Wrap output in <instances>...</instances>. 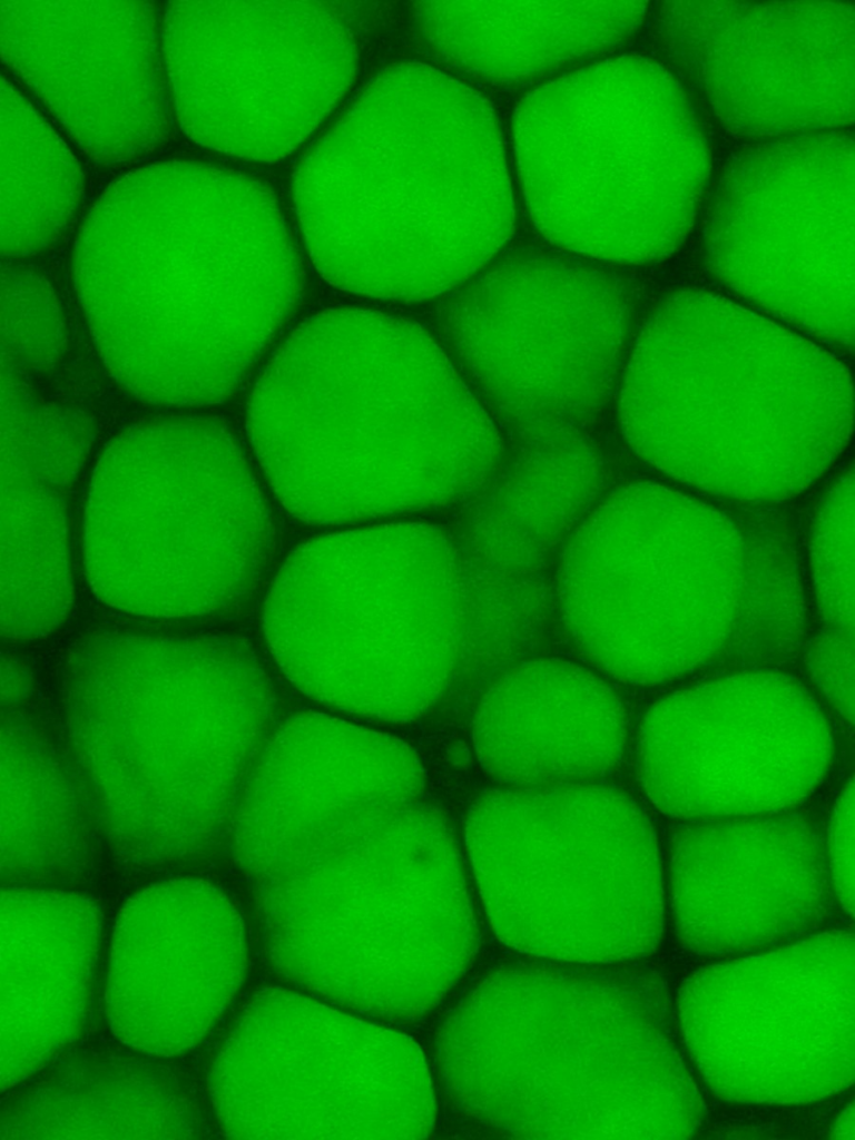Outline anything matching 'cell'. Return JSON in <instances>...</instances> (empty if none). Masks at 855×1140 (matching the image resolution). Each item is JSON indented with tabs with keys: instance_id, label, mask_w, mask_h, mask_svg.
<instances>
[{
	"instance_id": "obj_20",
	"label": "cell",
	"mask_w": 855,
	"mask_h": 1140,
	"mask_svg": "<svg viewBox=\"0 0 855 1140\" xmlns=\"http://www.w3.org/2000/svg\"><path fill=\"white\" fill-rule=\"evenodd\" d=\"M2 632L29 639L55 630L72 599L66 507L59 490L1 478Z\"/></svg>"
},
{
	"instance_id": "obj_11",
	"label": "cell",
	"mask_w": 855,
	"mask_h": 1140,
	"mask_svg": "<svg viewBox=\"0 0 855 1140\" xmlns=\"http://www.w3.org/2000/svg\"><path fill=\"white\" fill-rule=\"evenodd\" d=\"M444 304L445 341L508 421L560 430L611 397L629 338L619 284L578 261L507 257L455 288Z\"/></svg>"
},
{
	"instance_id": "obj_13",
	"label": "cell",
	"mask_w": 855,
	"mask_h": 1140,
	"mask_svg": "<svg viewBox=\"0 0 855 1140\" xmlns=\"http://www.w3.org/2000/svg\"><path fill=\"white\" fill-rule=\"evenodd\" d=\"M641 70H577L530 94L513 120L530 215L553 244L586 256L651 261L674 238L649 213L651 160Z\"/></svg>"
},
{
	"instance_id": "obj_18",
	"label": "cell",
	"mask_w": 855,
	"mask_h": 1140,
	"mask_svg": "<svg viewBox=\"0 0 855 1140\" xmlns=\"http://www.w3.org/2000/svg\"><path fill=\"white\" fill-rule=\"evenodd\" d=\"M691 824L674 836L669 855L684 906L778 908L819 895L826 856L807 820L782 812Z\"/></svg>"
},
{
	"instance_id": "obj_7",
	"label": "cell",
	"mask_w": 855,
	"mask_h": 1140,
	"mask_svg": "<svg viewBox=\"0 0 855 1140\" xmlns=\"http://www.w3.org/2000/svg\"><path fill=\"white\" fill-rule=\"evenodd\" d=\"M263 625L281 669L311 697L372 718H414L445 690L463 649L459 554L421 523L313 540L281 569Z\"/></svg>"
},
{
	"instance_id": "obj_5",
	"label": "cell",
	"mask_w": 855,
	"mask_h": 1140,
	"mask_svg": "<svg viewBox=\"0 0 855 1140\" xmlns=\"http://www.w3.org/2000/svg\"><path fill=\"white\" fill-rule=\"evenodd\" d=\"M141 227L97 229L79 245L76 283L99 353L145 401H223L298 302L302 271L278 213Z\"/></svg>"
},
{
	"instance_id": "obj_15",
	"label": "cell",
	"mask_w": 855,
	"mask_h": 1140,
	"mask_svg": "<svg viewBox=\"0 0 855 1140\" xmlns=\"http://www.w3.org/2000/svg\"><path fill=\"white\" fill-rule=\"evenodd\" d=\"M114 1024L132 1045L157 1053L195 1043L242 981V921L223 894L198 881L141 893L122 914L114 944ZM116 1028V1026H115Z\"/></svg>"
},
{
	"instance_id": "obj_23",
	"label": "cell",
	"mask_w": 855,
	"mask_h": 1140,
	"mask_svg": "<svg viewBox=\"0 0 855 1140\" xmlns=\"http://www.w3.org/2000/svg\"><path fill=\"white\" fill-rule=\"evenodd\" d=\"M1 277V364L18 373L50 366L65 345L52 288L29 271L8 268Z\"/></svg>"
},
{
	"instance_id": "obj_21",
	"label": "cell",
	"mask_w": 855,
	"mask_h": 1140,
	"mask_svg": "<svg viewBox=\"0 0 855 1140\" xmlns=\"http://www.w3.org/2000/svg\"><path fill=\"white\" fill-rule=\"evenodd\" d=\"M3 864L10 873L46 874L80 859L82 818L71 784L35 740L3 734Z\"/></svg>"
},
{
	"instance_id": "obj_16",
	"label": "cell",
	"mask_w": 855,
	"mask_h": 1140,
	"mask_svg": "<svg viewBox=\"0 0 855 1140\" xmlns=\"http://www.w3.org/2000/svg\"><path fill=\"white\" fill-rule=\"evenodd\" d=\"M619 698L574 664L523 662L485 692L473 723L479 761L512 787L597 783L619 764L626 744Z\"/></svg>"
},
{
	"instance_id": "obj_10",
	"label": "cell",
	"mask_w": 855,
	"mask_h": 1140,
	"mask_svg": "<svg viewBox=\"0 0 855 1140\" xmlns=\"http://www.w3.org/2000/svg\"><path fill=\"white\" fill-rule=\"evenodd\" d=\"M219 1116L250 1138H421L430 1075L407 1038L296 994L249 1005L219 1058Z\"/></svg>"
},
{
	"instance_id": "obj_14",
	"label": "cell",
	"mask_w": 855,
	"mask_h": 1140,
	"mask_svg": "<svg viewBox=\"0 0 855 1140\" xmlns=\"http://www.w3.org/2000/svg\"><path fill=\"white\" fill-rule=\"evenodd\" d=\"M423 770L401 740L323 715L284 724L240 794L236 851L258 882L416 803Z\"/></svg>"
},
{
	"instance_id": "obj_22",
	"label": "cell",
	"mask_w": 855,
	"mask_h": 1140,
	"mask_svg": "<svg viewBox=\"0 0 855 1140\" xmlns=\"http://www.w3.org/2000/svg\"><path fill=\"white\" fill-rule=\"evenodd\" d=\"M92 433L83 414L36 397L20 373L1 365V478L60 490L79 473Z\"/></svg>"
},
{
	"instance_id": "obj_9",
	"label": "cell",
	"mask_w": 855,
	"mask_h": 1140,
	"mask_svg": "<svg viewBox=\"0 0 855 1140\" xmlns=\"http://www.w3.org/2000/svg\"><path fill=\"white\" fill-rule=\"evenodd\" d=\"M465 836L493 927L515 949L596 960L608 954L606 931L640 925L659 906L655 832L618 789L490 790L472 804Z\"/></svg>"
},
{
	"instance_id": "obj_17",
	"label": "cell",
	"mask_w": 855,
	"mask_h": 1140,
	"mask_svg": "<svg viewBox=\"0 0 855 1140\" xmlns=\"http://www.w3.org/2000/svg\"><path fill=\"white\" fill-rule=\"evenodd\" d=\"M97 916L71 894L2 896V1083L29 1073L75 1034L97 950Z\"/></svg>"
},
{
	"instance_id": "obj_8",
	"label": "cell",
	"mask_w": 855,
	"mask_h": 1140,
	"mask_svg": "<svg viewBox=\"0 0 855 1140\" xmlns=\"http://www.w3.org/2000/svg\"><path fill=\"white\" fill-rule=\"evenodd\" d=\"M263 493L232 435L210 420L158 421L119 435L87 498L89 580L139 616L203 617L250 592L271 550Z\"/></svg>"
},
{
	"instance_id": "obj_12",
	"label": "cell",
	"mask_w": 855,
	"mask_h": 1140,
	"mask_svg": "<svg viewBox=\"0 0 855 1140\" xmlns=\"http://www.w3.org/2000/svg\"><path fill=\"white\" fill-rule=\"evenodd\" d=\"M833 754L828 723L805 690L745 674L656 702L640 725L637 764L652 804L694 822L785 812L818 787Z\"/></svg>"
},
{
	"instance_id": "obj_1",
	"label": "cell",
	"mask_w": 855,
	"mask_h": 1140,
	"mask_svg": "<svg viewBox=\"0 0 855 1140\" xmlns=\"http://www.w3.org/2000/svg\"><path fill=\"white\" fill-rule=\"evenodd\" d=\"M256 456L308 522L432 509L478 490L502 445L487 411L417 324L340 308L301 325L248 403Z\"/></svg>"
},
{
	"instance_id": "obj_3",
	"label": "cell",
	"mask_w": 855,
	"mask_h": 1140,
	"mask_svg": "<svg viewBox=\"0 0 855 1140\" xmlns=\"http://www.w3.org/2000/svg\"><path fill=\"white\" fill-rule=\"evenodd\" d=\"M72 735L106 829L153 861L204 847L265 746L267 680L238 641L104 636L69 668Z\"/></svg>"
},
{
	"instance_id": "obj_2",
	"label": "cell",
	"mask_w": 855,
	"mask_h": 1140,
	"mask_svg": "<svg viewBox=\"0 0 855 1140\" xmlns=\"http://www.w3.org/2000/svg\"><path fill=\"white\" fill-rule=\"evenodd\" d=\"M383 80L382 104L371 95L320 147L336 164L317 167L331 176L322 186L331 205L302 220L328 282L421 301L470 279L509 239L504 147L494 114L469 87L419 66Z\"/></svg>"
},
{
	"instance_id": "obj_4",
	"label": "cell",
	"mask_w": 855,
	"mask_h": 1140,
	"mask_svg": "<svg viewBox=\"0 0 855 1140\" xmlns=\"http://www.w3.org/2000/svg\"><path fill=\"white\" fill-rule=\"evenodd\" d=\"M620 415L633 449L667 472L784 488L847 445L852 381L805 337L720 295L684 291L641 331Z\"/></svg>"
},
{
	"instance_id": "obj_19",
	"label": "cell",
	"mask_w": 855,
	"mask_h": 1140,
	"mask_svg": "<svg viewBox=\"0 0 855 1140\" xmlns=\"http://www.w3.org/2000/svg\"><path fill=\"white\" fill-rule=\"evenodd\" d=\"M629 4L432 2L420 8L434 49L465 72L515 82L590 55L633 20Z\"/></svg>"
},
{
	"instance_id": "obj_6",
	"label": "cell",
	"mask_w": 855,
	"mask_h": 1140,
	"mask_svg": "<svg viewBox=\"0 0 855 1140\" xmlns=\"http://www.w3.org/2000/svg\"><path fill=\"white\" fill-rule=\"evenodd\" d=\"M259 887L274 961L348 1009L381 1016L430 1009L474 952L455 835L417 803Z\"/></svg>"
},
{
	"instance_id": "obj_24",
	"label": "cell",
	"mask_w": 855,
	"mask_h": 1140,
	"mask_svg": "<svg viewBox=\"0 0 855 1140\" xmlns=\"http://www.w3.org/2000/svg\"><path fill=\"white\" fill-rule=\"evenodd\" d=\"M826 864L839 894L852 902L854 885V785L851 779L839 794L828 829Z\"/></svg>"
}]
</instances>
